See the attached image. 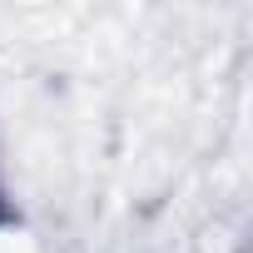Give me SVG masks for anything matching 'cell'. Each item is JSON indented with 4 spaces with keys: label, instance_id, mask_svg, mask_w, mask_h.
<instances>
[{
    "label": "cell",
    "instance_id": "1",
    "mask_svg": "<svg viewBox=\"0 0 253 253\" xmlns=\"http://www.w3.org/2000/svg\"><path fill=\"white\" fill-rule=\"evenodd\" d=\"M15 223H20V213H15V204H10L5 184H0V233H5V228H15Z\"/></svg>",
    "mask_w": 253,
    "mask_h": 253
}]
</instances>
